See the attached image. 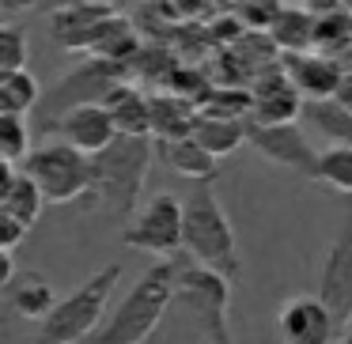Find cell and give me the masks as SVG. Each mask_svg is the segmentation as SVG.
I'll return each instance as SVG.
<instances>
[{
  "label": "cell",
  "instance_id": "cell-1",
  "mask_svg": "<svg viewBox=\"0 0 352 344\" xmlns=\"http://www.w3.org/2000/svg\"><path fill=\"white\" fill-rule=\"evenodd\" d=\"M170 303H178V257H163L144 268L122 303L107 314L91 344H144L160 329Z\"/></svg>",
  "mask_w": 352,
  "mask_h": 344
},
{
  "label": "cell",
  "instance_id": "cell-2",
  "mask_svg": "<svg viewBox=\"0 0 352 344\" xmlns=\"http://www.w3.org/2000/svg\"><path fill=\"white\" fill-rule=\"evenodd\" d=\"M182 253L193 257L197 265L228 276L231 284L243 280L239 238H235V227H231L220 197H216L212 182H197L186 193V250Z\"/></svg>",
  "mask_w": 352,
  "mask_h": 344
},
{
  "label": "cell",
  "instance_id": "cell-3",
  "mask_svg": "<svg viewBox=\"0 0 352 344\" xmlns=\"http://www.w3.org/2000/svg\"><path fill=\"white\" fill-rule=\"evenodd\" d=\"M95 159V200L110 216L129 223L144 197V182L155 159L152 137H118L107 152L91 155Z\"/></svg>",
  "mask_w": 352,
  "mask_h": 344
},
{
  "label": "cell",
  "instance_id": "cell-4",
  "mask_svg": "<svg viewBox=\"0 0 352 344\" xmlns=\"http://www.w3.org/2000/svg\"><path fill=\"white\" fill-rule=\"evenodd\" d=\"M118 276L122 265L110 261L99 273H91V280H84L76 291L61 299V303L50 310L46 321H38V333L31 344H84L99 333V325L107 321V303L118 288Z\"/></svg>",
  "mask_w": 352,
  "mask_h": 344
},
{
  "label": "cell",
  "instance_id": "cell-5",
  "mask_svg": "<svg viewBox=\"0 0 352 344\" xmlns=\"http://www.w3.org/2000/svg\"><path fill=\"white\" fill-rule=\"evenodd\" d=\"M231 288L228 276L178 253V303L193 314L205 344H235L231 336Z\"/></svg>",
  "mask_w": 352,
  "mask_h": 344
},
{
  "label": "cell",
  "instance_id": "cell-6",
  "mask_svg": "<svg viewBox=\"0 0 352 344\" xmlns=\"http://www.w3.org/2000/svg\"><path fill=\"white\" fill-rule=\"evenodd\" d=\"M23 170L38 182L50 205H76V200H95V159L69 140H50L27 155Z\"/></svg>",
  "mask_w": 352,
  "mask_h": 344
},
{
  "label": "cell",
  "instance_id": "cell-7",
  "mask_svg": "<svg viewBox=\"0 0 352 344\" xmlns=\"http://www.w3.org/2000/svg\"><path fill=\"white\" fill-rule=\"evenodd\" d=\"M125 72H129V65L87 57L84 65H76L72 72H65V76L57 80L54 91H46V99H42V106H38V129L54 133L57 122H61L69 110L84 106V102H107V95L125 80Z\"/></svg>",
  "mask_w": 352,
  "mask_h": 344
},
{
  "label": "cell",
  "instance_id": "cell-8",
  "mask_svg": "<svg viewBox=\"0 0 352 344\" xmlns=\"http://www.w3.org/2000/svg\"><path fill=\"white\" fill-rule=\"evenodd\" d=\"M122 242L155 257H178L186 250V200L175 193H155L125 223Z\"/></svg>",
  "mask_w": 352,
  "mask_h": 344
},
{
  "label": "cell",
  "instance_id": "cell-9",
  "mask_svg": "<svg viewBox=\"0 0 352 344\" xmlns=\"http://www.w3.org/2000/svg\"><path fill=\"white\" fill-rule=\"evenodd\" d=\"M246 144L261 155V159L276 163V167H288L303 178H314L318 167V152L311 148L307 133L299 129V122L292 125H261L246 117Z\"/></svg>",
  "mask_w": 352,
  "mask_h": 344
},
{
  "label": "cell",
  "instance_id": "cell-10",
  "mask_svg": "<svg viewBox=\"0 0 352 344\" xmlns=\"http://www.w3.org/2000/svg\"><path fill=\"white\" fill-rule=\"evenodd\" d=\"M250 95H254V110H250V122L261 125H292L303 117L307 99L299 95V87L292 84V76L284 72L280 61L265 65L258 76L250 80Z\"/></svg>",
  "mask_w": 352,
  "mask_h": 344
},
{
  "label": "cell",
  "instance_id": "cell-11",
  "mask_svg": "<svg viewBox=\"0 0 352 344\" xmlns=\"http://www.w3.org/2000/svg\"><path fill=\"white\" fill-rule=\"evenodd\" d=\"M318 299L329 306L337 329L344 333L352 325V212L344 220L341 235L326 250V261H322L318 273Z\"/></svg>",
  "mask_w": 352,
  "mask_h": 344
},
{
  "label": "cell",
  "instance_id": "cell-12",
  "mask_svg": "<svg viewBox=\"0 0 352 344\" xmlns=\"http://www.w3.org/2000/svg\"><path fill=\"white\" fill-rule=\"evenodd\" d=\"M276 333L284 344H333L341 329L318 295H296L276 310Z\"/></svg>",
  "mask_w": 352,
  "mask_h": 344
},
{
  "label": "cell",
  "instance_id": "cell-13",
  "mask_svg": "<svg viewBox=\"0 0 352 344\" xmlns=\"http://www.w3.org/2000/svg\"><path fill=\"white\" fill-rule=\"evenodd\" d=\"M284 72L292 76V84L299 87L307 102H322V99H333L337 87H341V61L329 54H318V49H303V54H284L280 57Z\"/></svg>",
  "mask_w": 352,
  "mask_h": 344
},
{
  "label": "cell",
  "instance_id": "cell-14",
  "mask_svg": "<svg viewBox=\"0 0 352 344\" xmlns=\"http://www.w3.org/2000/svg\"><path fill=\"white\" fill-rule=\"evenodd\" d=\"M54 133H61V140H69L72 148H80V152H87V155L107 152V148L122 137L114 117H110V110H107V102H84V106L69 110V114L57 122Z\"/></svg>",
  "mask_w": 352,
  "mask_h": 344
},
{
  "label": "cell",
  "instance_id": "cell-15",
  "mask_svg": "<svg viewBox=\"0 0 352 344\" xmlns=\"http://www.w3.org/2000/svg\"><path fill=\"white\" fill-rule=\"evenodd\" d=\"M114 8H91V4H57L50 12V38L57 49H69V54H91V42L99 34L102 19Z\"/></svg>",
  "mask_w": 352,
  "mask_h": 344
},
{
  "label": "cell",
  "instance_id": "cell-16",
  "mask_svg": "<svg viewBox=\"0 0 352 344\" xmlns=\"http://www.w3.org/2000/svg\"><path fill=\"white\" fill-rule=\"evenodd\" d=\"M42 205H50V200L38 190V182L16 163H0V212L16 216L27 227H34L42 216Z\"/></svg>",
  "mask_w": 352,
  "mask_h": 344
},
{
  "label": "cell",
  "instance_id": "cell-17",
  "mask_svg": "<svg viewBox=\"0 0 352 344\" xmlns=\"http://www.w3.org/2000/svg\"><path fill=\"white\" fill-rule=\"evenodd\" d=\"M155 155H160V159L175 170V174L190 178L193 185H197V182H216V178H220V159H216L208 148H201L197 137L155 140Z\"/></svg>",
  "mask_w": 352,
  "mask_h": 344
},
{
  "label": "cell",
  "instance_id": "cell-18",
  "mask_svg": "<svg viewBox=\"0 0 352 344\" xmlns=\"http://www.w3.org/2000/svg\"><path fill=\"white\" fill-rule=\"evenodd\" d=\"M201 106L186 95L160 91L152 95V140H186L197 129Z\"/></svg>",
  "mask_w": 352,
  "mask_h": 344
},
{
  "label": "cell",
  "instance_id": "cell-19",
  "mask_svg": "<svg viewBox=\"0 0 352 344\" xmlns=\"http://www.w3.org/2000/svg\"><path fill=\"white\" fill-rule=\"evenodd\" d=\"M107 110L122 137H152V95H144L137 84L122 80L107 95Z\"/></svg>",
  "mask_w": 352,
  "mask_h": 344
},
{
  "label": "cell",
  "instance_id": "cell-20",
  "mask_svg": "<svg viewBox=\"0 0 352 344\" xmlns=\"http://www.w3.org/2000/svg\"><path fill=\"white\" fill-rule=\"evenodd\" d=\"M4 291H8L12 314H19L23 321H46L50 310L61 303V295L54 291V284H50L46 276H38V273L16 276V280H12Z\"/></svg>",
  "mask_w": 352,
  "mask_h": 344
},
{
  "label": "cell",
  "instance_id": "cell-21",
  "mask_svg": "<svg viewBox=\"0 0 352 344\" xmlns=\"http://www.w3.org/2000/svg\"><path fill=\"white\" fill-rule=\"evenodd\" d=\"M193 137H197V144L208 148L216 159H228V155H235L239 148L246 144V122L201 114V117H197V129H193Z\"/></svg>",
  "mask_w": 352,
  "mask_h": 344
},
{
  "label": "cell",
  "instance_id": "cell-22",
  "mask_svg": "<svg viewBox=\"0 0 352 344\" xmlns=\"http://www.w3.org/2000/svg\"><path fill=\"white\" fill-rule=\"evenodd\" d=\"M314 27H318V16L307 8H284L276 16V23L269 27V38L273 46H280L284 54H303V49H314Z\"/></svg>",
  "mask_w": 352,
  "mask_h": 344
},
{
  "label": "cell",
  "instance_id": "cell-23",
  "mask_svg": "<svg viewBox=\"0 0 352 344\" xmlns=\"http://www.w3.org/2000/svg\"><path fill=\"white\" fill-rule=\"evenodd\" d=\"M42 99H46V91H42L38 76H34L31 69L23 72H12V76H0V114H38Z\"/></svg>",
  "mask_w": 352,
  "mask_h": 344
},
{
  "label": "cell",
  "instance_id": "cell-24",
  "mask_svg": "<svg viewBox=\"0 0 352 344\" xmlns=\"http://www.w3.org/2000/svg\"><path fill=\"white\" fill-rule=\"evenodd\" d=\"M303 122L311 125L314 133H322L329 144H349L352 148V110H344L341 102H333V99L307 102Z\"/></svg>",
  "mask_w": 352,
  "mask_h": 344
},
{
  "label": "cell",
  "instance_id": "cell-25",
  "mask_svg": "<svg viewBox=\"0 0 352 344\" xmlns=\"http://www.w3.org/2000/svg\"><path fill=\"white\" fill-rule=\"evenodd\" d=\"M311 182H322L326 190L352 197V148L349 144H329L318 152V167H314Z\"/></svg>",
  "mask_w": 352,
  "mask_h": 344
},
{
  "label": "cell",
  "instance_id": "cell-26",
  "mask_svg": "<svg viewBox=\"0 0 352 344\" xmlns=\"http://www.w3.org/2000/svg\"><path fill=\"white\" fill-rule=\"evenodd\" d=\"M31 117L23 114H0V159L23 167L31 155Z\"/></svg>",
  "mask_w": 352,
  "mask_h": 344
},
{
  "label": "cell",
  "instance_id": "cell-27",
  "mask_svg": "<svg viewBox=\"0 0 352 344\" xmlns=\"http://www.w3.org/2000/svg\"><path fill=\"white\" fill-rule=\"evenodd\" d=\"M31 65V46H27V31L19 23L0 27V76L23 72Z\"/></svg>",
  "mask_w": 352,
  "mask_h": 344
},
{
  "label": "cell",
  "instance_id": "cell-28",
  "mask_svg": "<svg viewBox=\"0 0 352 344\" xmlns=\"http://www.w3.org/2000/svg\"><path fill=\"white\" fill-rule=\"evenodd\" d=\"M314 46H322V49H349L352 46V12H344V8L322 12L318 27H314Z\"/></svg>",
  "mask_w": 352,
  "mask_h": 344
},
{
  "label": "cell",
  "instance_id": "cell-29",
  "mask_svg": "<svg viewBox=\"0 0 352 344\" xmlns=\"http://www.w3.org/2000/svg\"><path fill=\"white\" fill-rule=\"evenodd\" d=\"M280 12H284L280 0H243V4H239V19H243L250 31H269Z\"/></svg>",
  "mask_w": 352,
  "mask_h": 344
},
{
  "label": "cell",
  "instance_id": "cell-30",
  "mask_svg": "<svg viewBox=\"0 0 352 344\" xmlns=\"http://www.w3.org/2000/svg\"><path fill=\"white\" fill-rule=\"evenodd\" d=\"M155 12H163L167 19H175V23H182V19H193L205 12L208 0H152Z\"/></svg>",
  "mask_w": 352,
  "mask_h": 344
},
{
  "label": "cell",
  "instance_id": "cell-31",
  "mask_svg": "<svg viewBox=\"0 0 352 344\" xmlns=\"http://www.w3.org/2000/svg\"><path fill=\"white\" fill-rule=\"evenodd\" d=\"M31 235V227H27L23 220H16V216H4L0 212V250H16L23 238Z\"/></svg>",
  "mask_w": 352,
  "mask_h": 344
},
{
  "label": "cell",
  "instance_id": "cell-32",
  "mask_svg": "<svg viewBox=\"0 0 352 344\" xmlns=\"http://www.w3.org/2000/svg\"><path fill=\"white\" fill-rule=\"evenodd\" d=\"M16 280V250H0V288Z\"/></svg>",
  "mask_w": 352,
  "mask_h": 344
},
{
  "label": "cell",
  "instance_id": "cell-33",
  "mask_svg": "<svg viewBox=\"0 0 352 344\" xmlns=\"http://www.w3.org/2000/svg\"><path fill=\"white\" fill-rule=\"evenodd\" d=\"M333 102H341L344 110H352V69H344V76H341V87H337Z\"/></svg>",
  "mask_w": 352,
  "mask_h": 344
},
{
  "label": "cell",
  "instance_id": "cell-34",
  "mask_svg": "<svg viewBox=\"0 0 352 344\" xmlns=\"http://www.w3.org/2000/svg\"><path fill=\"white\" fill-rule=\"evenodd\" d=\"M307 12H314V16H322V12H333L337 8V0H299Z\"/></svg>",
  "mask_w": 352,
  "mask_h": 344
},
{
  "label": "cell",
  "instance_id": "cell-35",
  "mask_svg": "<svg viewBox=\"0 0 352 344\" xmlns=\"http://www.w3.org/2000/svg\"><path fill=\"white\" fill-rule=\"evenodd\" d=\"M57 4H91V8H118L122 0H57Z\"/></svg>",
  "mask_w": 352,
  "mask_h": 344
},
{
  "label": "cell",
  "instance_id": "cell-36",
  "mask_svg": "<svg viewBox=\"0 0 352 344\" xmlns=\"http://www.w3.org/2000/svg\"><path fill=\"white\" fill-rule=\"evenodd\" d=\"M34 4H46V0H4L8 12H23V8H34Z\"/></svg>",
  "mask_w": 352,
  "mask_h": 344
},
{
  "label": "cell",
  "instance_id": "cell-37",
  "mask_svg": "<svg viewBox=\"0 0 352 344\" xmlns=\"http://www.w3.org/2000/svg\"><path fill=\"white\" fill-rule=\"evenodd\" d=\"M337 344H352V325H349V329H344V333H341V341H337Z\"/></svg>",
  "mask_w": 352,
  "mask_h": 344
}]
</instances>
